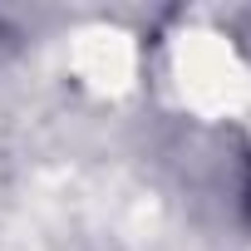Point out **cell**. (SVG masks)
Returning a JSON list of instances; mask_svg holds the SVG:
<instances>
[{"mask_svg": "<svg viewBox=\"0 0 251 251\" xmlns=\"http://www.w3.org/2000/svg\"><path fill=\"white\" fill-rule=\"evenodd\" d=\"M246 212H251V187H246Z\"/></svg>", "mask_w": 251, "mask_h": 251, "instance_id": "obj_1", "label": "cell"}]
</instances>
